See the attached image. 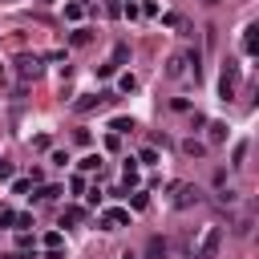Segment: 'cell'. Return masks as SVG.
I'll use <instances>...</instances> for the list:
<instances>
[{"label": "cell", "mask_w": 259, "mask_h": 259, "mask_svg": "<svg viewBox=\"0 0 259 259\" xmlns=\"http://www.w3.org/2000/svg\"><path fill=\"white\" fill-rule=\"evenodd\" d=\"M219 247H223V227H206V235L198 239L190 259H219Z\"/></svg>", "instance_id": "1"}, {"label": "cell", "mask_w": 259, "mask_h": 259, "mask_svg": "<svg viewBox=\"0 0 259 259\" xmlns=\"http://www.w3.org/2000/svg\"><path fill=\"white\" fill-rule=\"evenodd\" d=\"M235 93H239V65L227 61L223 73H219V97H223V101H235Z\"/></svg>", "instance_id": "2"}, {"label": "cell", "mask_w": 259, "mask_h": 259, "mask_svg": "<svg viewBox=\"0 0 259 259\" xmlns=\"http://www.w3.org/2000/svg\"><path fill=\"white\" fill-rule=\"evenodd\" d=\"M113 97H117L113 89H101V93H81V97L73 101V109H77V113H89V109H97V105H109Z\"/></svg>", "instance_id": "3"}, {"label": "cell", "mask_w": 259, "mask_h": 259, "mask_svg": "<svg viewBox=\"0 0 259 259\" xmlns=\"http://www.w3.org/2000/svg\"><path fill=\"white\" fill-rule=\"evenodd\" d=\"M162 73H166L170 81H178V77H186V73H190V61H186V49H182V53H170V57H166V65H162Z\"/></svg>", "instance_id": "4"}, {"label": "cell", "mask_w": 259, "mask_h": 259, "mask_svg": "<svg viewBox=\"0 0 259 259\" xmlns=\"http://www.w3.org/2000/svg\"><path fill=\"white\" fill-rule=\"evenodd\" d=\"M16 77H20V85H28V81H36L40 77V57H16Z\"/></svg>", "instance_id": "5"}, {"label": "cell", "mask_w": 259, "mask_h": 259, "mask_svg": "<svg viewBox=\"0 0 259 259\" xmlns=\"http://www.w3.org/2000/svg\"><path fill=\"white\" fill-rule=\"evenodd\" d=\"M125 223H130V210H125V206H109V210L97 219L101 231H117V227H125Z\"/></svg>", "instance_id": "6"}, {"label": "cell", "mask_w": 259, "mask_h": 259, "mask_svg": "<svg viewBox=\"0 0 259 259\" xmlns=\"http://www.w3.org/2000/svg\"><path fill=\"white\" fill-rule=\"evenodd\" d=\"M194 202H198V186L178 182V186H174V206H178V210H186V206H194Z\"/></svg>", "instance_id": "7"}, {"label": "cell", "mask_w": 259, "mask_h": 259, "mask_svg": "<svg viewBox=\"0 0 259 259\" xmlns=\"http://www.w3.org/2000/svg\"><path fill=\"white\" fill-rule=\"evenodd\" d=\"M243 53H247V57L259 53V24H247V28H243Z\"/></svg>", "instance_id": "8"}, {"label": "cell", "mask_w": 259, "mask_h": 259, "mask_svg": "<svg viewBox=\"0 0 259 259\" xmlns=\"http://www.w3.org/2000/svg\"><path fill=\"white\" fill-rule=\"evenodd\" d=\"M146 259H166V239H162V235H150V243H146Z\"/></svg>", "instance_id": "9"}, {"label": "cell", "mask_w": 259, "mask_h": 259, "mask_svg": "<svg viewBox=\"0 0 259 259\" xmlns=\"http://www.w3.org/2000/svg\"><path fill=\"white\" fill-rule=\"evenodd\" d=\"M206 138H210V146L227 142V121H206Z\"/></svg>", "instance_id": "10"}, {"label": "cell", "mask_w": 259, "mask_h": 259, "mask_svg": "<svg viewBox=\"0 0 259 259\" xmlns=\"http://www.w3.org/2000/svg\"><path fill=\"white\" fill-rule=\"evenodd\" d=\"M65 223H69V227L85 223V206H65V210H61V227H65Z\"/></svg>", "instance_id": "11"}, {"label": "cell", "mask_w": 259, "mask_h": 259, "mask_svg": "<svg viewBox=\"0 0 259 259\" xmlns=\"http://www.w3.org/2000/svg\"><path fill=\"white\" fill-rule=\"evenodd\" d=\"M121 182H125V186H138V158H125V166H121Z\"/></svg>", "instance_id": "12"}, {"label": "cell", "mask_w": 259, "mask_h": 259, "mask_svg": "<svg viewBox=\"0 0 259 259\" xmlns=\"http://www.w3.org/2000/svg\"><path fill=\"white\" fill-rule=\"evenodd\" d=\"M109 61H113V65L121 69V65L130 61V45H125V40H117V45H113V57H109Z\"/></svg>", "instance_id": "13"}, {"label": "cell", "mask_w": 259, "mask_h": 259, "mask_svg": "<svg viewBox=\"0 0 259 259\" xmlns=\"http://www.w3.org/2000/svg\"><path fill=\"white\" fill-rule=\"evenodd\" d=\"M182 154H186V158H202V154H206V146H202V142H194V138H186V142H182Z\"/></svg>", "instance_id": "14"}, {"label": "cell", "mask_w": 259, "mask_h": 259, "mask_svg": "<svg viewBox=\"0 0 259 259\" xmlns=\"http://www.w3.org/2000/svg\"><path fill=\"white\" fill-rule=\"evenodd\" d=\"M117 89H121V93H134V89H138V77H134V73H121V77H117Z\"/></svg>", "instance_id": "15"}, {"label": "cell", "mask_w": 259, "mask_h": 259, "mask_svg": "<svg viewBox=\"0 0 259 259\" xmlns=\"http://www.w3.org/2000/svg\"><path fill=\"white\" fill-rule=\"evenodd\" d=\"M109 130H113V134H130V130H134V117H113Z\"/></svg>", "instance_id": "16"}, {"label": "cell", "mask_w": 259, "mask_h": 259, "mask_svg": "<svg viewBox=\"0 0 259 259\" xmlns=\"http://www.w3.org/2000/svg\"><path fill=\"white\" fill-rule=\"evenodd\" d=\"M77 166H81L85 174H89V170H101V154H85V158H81Z\"/></svg>", "instance_id": "17"}, {"label": "cell", "mask_w": 259, "mask_h": 259, "mask_svg": "<svg viewBox=\"0 0 259 259\" xmlns=\"http://www.w3.org/2000/svg\"><path fill=\"white\" fill-rule=\"evenodd\" d=\"M81 16H85V8H81L77 0H73V4H65V20H73V24H77Z\"/></svg>", "instance_id": "18"}, {"label": "cell", "mask_w": 259, "mask_h": 259, "mask_svg": "<svg viewBox=\"0 0 259 259\" xmlns=\"http://www.w3.org/2000/svg\"><path fill=\"white\" fill-rule=\"evenodd\" d=\"M89 40H93V28H77V32H73V45H77V49H85Z\"/></svg>", "instance_id": "19"}, {"label": "cell", "mask_w": 259, "mask_h": 259, "mask_svg": "<svg viewBox=\"0 0 259 259\" xmlns=\"http://www.w3.org/2000/svg\"><path fill=\"white\" fill-rule=\"evenodd\" d=\"M243 158H247V142H235V150H231V166H243Z\"/></svg>", "instance_id": "20"}, {"label": "cell", "mask_w": 259, "mask_h": 259, "mask_svg": "<svg viewBox=\"0 0 259 259\" xmlns=\"http://www.w3.org/2000/svg\"><path fill=\"white\" fill-rule=\"evenodd\" d=\"M61 243H65L61 231H49V235H45V251H61Z\"/></svg>", "instance_id": "21"}, {"label": "cell", "mask_w": 259, "mask_h": 259, "mask_svg": "<svg viewBox=\"0 0 259 259\" xmlns=\"http://www.w3.org/2000/svg\"><path fill=\"white\" fill-rule=\"evenodd\" d=\"M138 16H158V0H142L138 4Z\"/></svg>", "instance_id": "22"}, {"label": "cell", "mask_w": 259, "mask_h": 259, "mask_svg": "<svg viewBox=\"0 0 259 259\" xmlns=\"http://www.w3.org/2000/svg\"><path fill=\"white\" fill-rule=\"evenodd\" d=\"M138 162H146V166H154V162H158V150H154V146H146V150L138 154Z\"/></svg>", "instance_id": "23"}, {"label": "cell", "mask_w": 259, "mask_h": 259, "mask_svg": "<svg viewBox=\"0 0 259 259\" xmlns=\"http://www.w3.org/2000/svg\"><path fill=\"white\" fill-rule=\"evenodd\" d=\"M113 73H117V65H113V61H105V65H97V77H113Z\"/></svg>", "instance_id": "24"}, {"label": "cell", "mask_w": 259, "mask_h": 259, "mask_svg": "<svg viewBox=\"0 0 259 259\" xmlns=\"http://www.w3.org/2000/svg\"><path fill=\"white\" fill-rule=\"evenodd\" d=\"M28 186H32V178H16V182H12V194H24Z\"/></svg>", "instance_id": "25"}, {"label": "cell", "mask_w": 259, "mask_h": 259, "mask_svg": "<svg viewBox=\"0 0 259 259\" xmlns=\"http://www.w3.org/2000/svg\"><path fill=\"white\" fill-rule=\"evenodd\" d=\"M146 206H150V198H146V190H138L134 194V210H146Z\"/></svg>", "instance_id": "26"}, {"label": "cell", "mask_w": 259, "mask_h": 259, "mask_svg": "<svg viewBox=\"0 0 259 259\" xmlns=\"http://www.w3.org/2000/svg\"><path fill=\"white\" fill-rule=\"evenodd\" d=\"M0 227H16V210H0Z\"/></svg>", "instance_id": "27"}, {"label": "cell", "mask_w": 259, "mask_h": 259, "mask_svg": "<svg viewBox=\"0 0 259 259\" xmlns=\"http://www.w3.org/2000/svg\"><path fill=\"white\" fill-rule=\"evenodd\" d=\"M57 194H61V186H40V194H36V198H57Z\"/></svg>", "instance_id": "28"}, {"label": "cell", "mask_w": 259, "mask_h": 259, "mask_svg": "<svg viewBox=\"0 0 259 259\" xmlns=\"http://www.w3.org/2000/svg\"><path fill=\"white\" fill-rule=\"evenodd\" d=\"M0 178H12V162L8 158H0Z\"/></svg>", "instance_id": "29"}, {"label": "cell", "mask_w": 259, "mask_h": 259, "mask_svg": "<svg viewBox=\"0 0 259 259\" xmlns=\"http://www.w3.org/2000/svg\"><path fill=\"white\" fill-rule=\"evenodd\" d=\"M121 259H138V255H134V251H121Z\"/></svg>", "instance_id": "30"}, {"label": "cell", "mask_w": 259, "mask_h": 259, "mask_svg": "<svg viewBox=\"0 0 259 259\" xmlns=\"http://www.w3.org/2000/svg\"><path fill=\"white\" fill-rule=\"evenodd\" d=\"M117 4H134V0H117Z\"/></svg>", "instance_id": "31"}, {"label": "cell", "mask_w": 259, "mask_h": 259, "mask_svg": "<svg viewBox=\"0 0 259 259\" xmlns=\"http://www.w3.org/2000/svg\"><path fill=\"white\" fill-rule=\"evenodd\" d=\"M0 81H4V69H0Z\"/></svg>", "instance_id": "32"}, {"label": "cell", "mask_w": 259, "mask_h": 259, "mask_svg": "<svg viewBox=\"0 0 259 259\" xmlns=\"http://www.w3.org/2000/svg\"><path fill=\"white\" fill-rule=\"evenodd\" d=\"M206 4H219V0H206Z\"/></svg>", "instance_id": "33"}, {"label": "cell", "mask_w": 259, "mask_h": 259, "mask_svg": "<svg viewBox=\"0 0 259 259\" xmlns=\"http://www.w3.org/2000/svg\"><path fill=\"white\" fill-rule=\"evenodd\" d=\"M0 259H12V255H0Z\"/></svg>", "instance_id": "34"}]
</instances>
